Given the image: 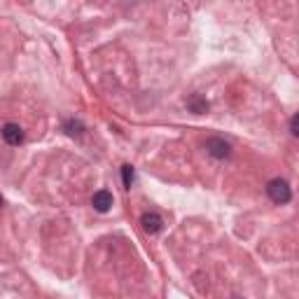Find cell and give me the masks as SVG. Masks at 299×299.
I'll list each match as a JSON object with an SVG mask.
<instances>
[{
  "label": "cell",
  "mask_w": 299,
  "mask_h": 299,
  "mask_svg": "<svg viewBox=\"0 0 299 299\" xmlns=\"http://www.w3.org/2000/svg\"><path fill=\"white\" fill-rule=\"evenodd\" d=\"M266 192H269L271 201H276V203H288L290 199H292V192H290V185L285 183V180H281V178L271 180V183L266 185Z\"/></svg>",
  "instance_id": "1"
},
{
  "label": "cell",
  "mask_w": 299,
  "mask_h": 299,
  "mask_svg": "<svg viewBox=\"0 0 299 299\" xmlns=\"http://www.w3.org/2000/svg\"><path fill=\"white\" fill-rule=\"evenodd\" d=\"M206 150L215 157V159H227V157L231 155L229 143H224L222 138H208L206 140Z\"/></svg>",
  "instance_id": "2"
},
{
  "label": "cell",
  "mask_w": 299,
  "mask_h": 299,
  "mask_svg": "<svg viewBox=\"0 0 299 299\" xmlns=\"http://www.w3.org/2000/svg\"><path fill=\"white\" fill-rule=\"evenodd\" d=\"M3 138H5V143L7 145H19L23 140V131H21V127H19V124H5V127H3Z\"/></svg>",
  "instance_id": "3"
},
{
  "label": "cell",
  "mask_w": 299,
  "mask_h": 299,
  "mask_svg": "<svg viewBox=\"0 0 299 299\" xmlns=\"http://www.w3.org/2000/svg\"><path fill=\"white\" fill-rule=\"evenodd\" d=\"M92 203H94V208H96L98 213H108L110 208H112V194H110L108 190H98L96 194H94Z\"/></svg>",
  "instance_id": "4"
},
{
  "label": "cell",
  "mask_w": 299,
  "mask_h": 299,
  "mask_svg": "<svg viewBox=\"0 0 299 299\" xmlns=\"http://www.w3.org/2000/svg\"><path fill=\"white\" fill-rule=\"evenodd\" d=\"M140 224H143V229L147 231V234H159L161 227H164V220L157 213H145L143 218H140Z\"/></svg>",
  "instance_id": "5"
},
{
  "label": "cell",
  "mask_w": 299,
  "mask_h": 299,
  "mask_svg": "<svg viewBox=\"0 0 299 299\" xmlns=\"http://www.w3.org/2000/svg\"><path fill=\"white\" fill-rule=\"evenodd\" d=\"M66 131H68L70 136H82V131H84V127H82L80 122L70 119V122H66Z\"/></svg>",
  "instance_id": "6"
},
{
  "label": "cell",
  "mask_w": 299,
  "mask_h": 299,
  "mask_svg": "<svg viewBox=\"0 0 299 299\" xmlns=\"http://www.w3.org/2000/svg\"><path fill=\"white\" fill-rule=\"evenodd\" d=\"M190 105H192V110H194V112H199V115L208 110V103L203 101V98H199V96H194V98H192V101H190Z\"/></svg>",
  "instance_id": "7"
},
{
  "label": "cell",
  "mask_w": 299,
  "mask_h": 299,
  "mask_svg": "<svg viewBox=\"0 0 299 299\" xmlns=\"http://www.w3.org/2000/svg\"><path fill=\"white\" fill-rule=\"evenodd\" d=\"M122 180H124V187L131 190V185H133V168L131 166H122Z\"/></svg>",
  "instance_id": "8"
},
{
  "label": "cell",
  "mask_w": 299,
  "mask_h": 299,
  "mask_svg": "<svg viewBox=\"0 0 299 299\" xmlns=\"http://www.w3.org/2000/svg\"><path fill=\"white\" fill-rule=\"evenodd\" d=\"M290 133H292V136H299V117L297 115L290 119Z\"/></svg>",
  "instance_id": "9"
},
{
  "label": "cell",
  "mask_w": 299,
  "mask_h": 299,
  "mask_svg": "<svg viewBox=\"0 0 299 299\" xmlns=\"http://www.w3.org/2000/svg\"><path fill=\"white\" fill-rule=\"evenodd\" d=\"M0 206H3V196H0Z\"/></svg>",
  "instance_id": "10"
}]
</instances>
